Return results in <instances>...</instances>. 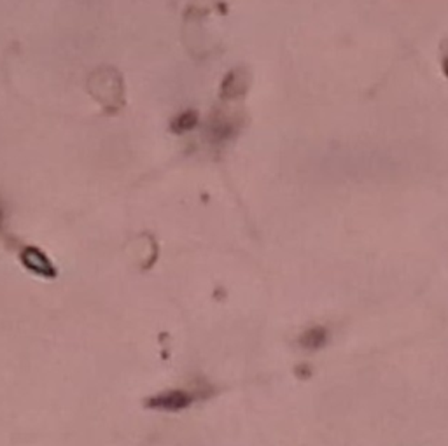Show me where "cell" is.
I'll return each mask as SVG.
<instances>
[{"mask_svg": "<svg viewBox=\"0 0 448 446\" xmlns=\"http://www.w3.org/2000/svg\"><path fill=\"white\" fill-rule=\"evenodd\" d=\"M191 399H188L184 392H170L165 394V396H159L155 402H158V406L162 408H181V406H186Z\"/></svg>", "mask_w": 448, "mask_h": 446, "instance_id": "obj_1", "label": "cell"}, {"mask_svg": "<svg viewBox=\"0 0 448 446\" xmlns=\"http://www.w3.org/2000/svg\"><path fill=\"white\" fill-rule=\"evenodd\" d=\"M195 123H196L195 112H186V114H182V116H179V118H177L174 130H177V132H184V130L193 128V126H195Z\"/></svg>", "mask_w": 448, "mask_h": 446, "instance_id": "obj_2", "label": "cell"}, {"mask_svg": "<svg viewBox=\"0 0 448 446\" xmlns=\"http://www.w3.org/2000/svg\"><path fill=\"white\" fill-rule=\"evenodd\" d=\"M2 223H4V209L2 205H0V226H2Z\"/></svg>", "mask_w": 448, "mask_h": 446, "instance_id": "obj_3", "label": "cell"}, {"mask_svg": "<svg viewBox=\"0 0 448 446\" xmlns=\"http://www.w3.org/2000/svg\"><path fill=\"white\" fill-rule=\"evenodd\" d=\"M448 58V56H447ZM445 67H447V74H448V63H445Z\"/></svg>", "mask_w": 448, "mask_h": 446, "instance_id": "obj_4", "label": "cell"}]
</instances>
